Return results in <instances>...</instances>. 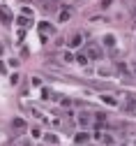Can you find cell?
<instances>
[{
	"instance_id": "obj_1",
	"label": "cell",
	"mask_w": 136,
	"mask_h": 146,
	"mask_svg": "<svg viewBox=\"0 0 136 146\" xmlns=\"http://www.w3.org/2000/svg\"><path fill=\"white\" fill-rule=\"evenodd\" d=\"M83 51L88 53V58H90V60H97V58H102V49H99V44H88Z\"/></svg>"
},
{
	"instance_id": "obj_2",
	"label": "cell",
	"mask_w": 136,
	"mask_h": 146,
	"mask_svg": "<svg viewBox=\"0 0 136 146\" xmlns=\"http://www.w3.org/2000/svg\"><path fill=\"white\" fill-rule=\"evenodd\" d=\"M39 35H42V40H46V35H53V26L49 23V21H39Z\"/></svg>"
},
{
	"instance_id": "obj_3",
	"label": "cell",
	"mask_w": 136,
	"mask_h": 146,
	"mask_svg": "<svg viewBox=\"0 0 136 146\" xmlns=\"http://www.w3.org/2000/svg\"><path fill=\"white\" fill-rule=\"evenodd\" d=\"M0 21H3L5 26H12V12L7 7H3V5H0Z\"/></svg>"
},
{
	"instance_id": "obj_4",
	"label": "cell",
	"mask_w": 136,
	"mask_h": 146,
	"mask_svg": "<svg viewBox=\"0 0 136 146\" xmlns=\"http://www.w3.org/2000/svg\"><path fill=\"white\" fill-rule=\"evenodd\" d=\"M79 123H81L83 127H88V125L92 123V114H85V111H83V114H79Z\"/></svg>"
},
{
	"instance_id": "obj_5",
	"label": "cell",
	"mask_w": 136,
	"mask_h": 146,
	"mask_svg": "<svg viewBox=\"0 0 136 146\" xmlns=\"http://www.w3.org/2000/svg\"><path fill=\"white\" fill-rule=\"evenodd\" d=\"M16 23L26 28V26H30V23H32V16H26V14H21V16H18V19H16Z\"/></svg>"
},
{
	"instance_id": "obj_6",
	"label": "cell",
	"mask_w": 136,
	"mask_h": 146,
	"mask_svg": "<svg viewBox=\"0 0 136 146\" xmlns=\"http://www.w3.org/2000/svg\"><path fill=\"white\" fill-rule=\"evenodd\" d=\"M12 127H14V130H26L28 125H26L23 118H14V121H12Z\"/></svg>"
},
{
	"instance_id": "obj_7",
	"label": "cell",
	"mask_w": 136,
	"mask_h": 146,
	"mask_svg": "<svg viewBox=\"0 0 136 146\" xmlns=\"http://www.w3.org/2000/svg\"><path fill=\"white\" fill-rule=\"evenodd\" d=\"M76 63H81V65H88V63H90L88 53H85V51H79V53H76Z\"/></svg>"
},
{
	"instance_id": "obj_8",
	"label": "cell",
	"mask_w": 136,
	"mask_h": 146,
	"mask_svg": "<svg viewBox=\"0 0 136 146\" xmlns=\"http://www.w3.org/2000/svg\"><path fill=\"white\" fill-rule=\"evenodd\" d=\"M88 139H90V135H88V132H79V135L74 137V141H76V144H85Z\"/></svg>"
},
{
	"instance_id": "obj_9",
	"label": "cell",
	"mask_w": 136,
	"mask_h": 146,
	"mask_svg": "<svg viewBox=\"0 0 136 146\" xmlns=\"http://www.w3.org/2000/svg\"><path fill=\"white\" fill-rule=\"evenodd\" d=\"M102 100H104L106 104H111V107H118V100H115L113 95H102Z\"/></svg>"
},
{
	"instance_id": "obj_10",
	"label": "cell",
	"mask_w": 136,
	"mask_h": 146,
	"mask_svg": "<svg viewBox=\"0 0 136 146\" xmlns=\"http://www.w3.org/2000/svg\"><path fill=\"white\" fill-rule=\"evenodd\" d=\"M104 44H106L108 49H113V46H115V37H113V35H106V37H104Z\"/></svg>"
},
{
	"instance_id": "obj_11",
	"label": "cell",
	"mask_w": 136,
	"mask_h": 146,
	"mask_svg": "<svg viewBox=\"0 0 136 146\" xmlns=\"http://www.w3.org/2000/svg\"><path fill=\"white\" fill-rule=\"evenodd\" d=\"M125 109H129V111H136V100H134V98H129V100L125 102Z\"/></svg>"
},
{
	"instance_id": "obj_12",
	"label": "cell",
	"mask_w": 136,
	"mask_h": 146,
	"mask_svg": "<svg viewBox=\"0 0 136 146\" xmlns=\"http://www.w3.org/2000/svg\"><path fill=\"white\" fill-rule=\"evenodd\" d=\"M81 42H83V37H81V35H74V37H72V42H69V46H81Z\"/></svg>"
},
{
	"instance_id": "obj_13",
	"label": "cell",
	"mask_w": 136,
	"mask_h": 146,
	"mask_svg": "<svg viewBox=\"0 0 136 146\" xmlns=\"http://www.w3.org/2000/svg\"><path fill=\"white\" fill-rule=\"evenodd\" d=\"M72 19V9H62L60 12V21H69Z\"/></svg>"
},
{
	"instance_id": "obj_14",
	"label": "cell",
	"mask_w": 136,
	"mask_h": 146,
	"mask_svg": "<svg viewBox=\"0 0 136 146\" xmlns=\"http://www.w3.org/2000/svg\"><path fill=\"white\" fill-rule=\"evenodd\" d=\"M102 123H106V116L104 114H95V125H102Z\"/></svg>"
},
{
	"instance_id": "obj_15",
	"label": "cell",
	"mask_w": 136,
	"mask_h": 146,
	"mask_svg": "<svg viewBox=\"0 0 136 146\" xmlns=\"http://www.w3.org/2000/svg\"><path fill=\"white\" fill-rule=\"evenodd\" d=\"M44 139H46V141H49V144H58V137H55V135H46V137H44Z\"/></svg>"
},
{
	"instance_id": "obj_16",
	"label": "cell",
	"mask_w": 136,
	"mask_h": 146,
	"mask_svg": "<svg viewBox=\"0 0 136 146\" xmlns=\"http://www.w3.org/2000/svg\"><path fill=\"white\" fill-rule=\"evenodd\" d=\"M99 139H102V141H104V144H113V139H111V137H108V135H99Z\"/></svg>"
},
{
	"instance_id": "obj_17",
	"label": "cell",
	"mask_w": 136,
	"mask_h": 146,
	"mask_svg": "<svg viewBox=\"0 0 136 146\" xmlns=\"http://www.w3.org/2000/svg\"><path fill=\"white\" fill-rule=\"evenodd\" d=\"M21 14H26V16H32V9H30V7H23V9H21Z\"/></svg>"
},
{
	"instance_id": "obj_18",
	"label": "cell",
	"mask_w": 136,
	"mask_h": 146,
	"mask_svg": "<svg viewBox=\"0 0 136 146\" xmlns=\"http://www.w3.org/2000/svg\"><path fill=\"white\" fill-rule=\"evenodd\" d=\"M108 5H111V0H102V7H104V9H106Z\"/></svg>"
},
{
	"instance_id": "obj_19",
	"label": "cell",
	"mask_w": 136,
	"mask_h": 146,
	"mask_svg": "<svg viewBox=\"0 0 136 146\" xmlns=\"http://www.w3.org/2000/svg\"><path fill=\"white\" fill-rule=\"evenodd\" d=\"M131 19H134V23H136V7L131 9Z\"/></svg>"
},
{
	"instance_id": "obj_20",
	"label": "cell",
	"mask_w": 136,
	"mask_h": 146,
	"mask_svg": "<svg viewBox=\"0 0 136 146\" xmlns=\"http://www.w3.org/2000/svg\"><path fill=\"white\" fill-rule=\"evenodd\" d=\"M23 146H30V141H28V144H23Z\"/></svg>"
},
{
	"instance_id": "obj_21",
	"label": "cell",
	"mask_w": 136,
	"mask_h": 146,
	"mask_svg": "<svg viewBox=\"0 0 136 146\" xmlns=\"http://www.w3.org/2000/svg\"><path fill=\"white\" fill-rule=\"evenodd\" d=\"M134 72H136V67H134Z\"/></svg>"
},
{
	"instance_id": "obj_22",
	"label": "cell",
	"mask_w": 136,
	"mask_h": 146,
	"mask_svg": "<svg viewBox=\"0 0 136 146\" xmlns=\"http://www.w3.org/2000/svg\"><path fill=\"white\" fill-rule=\"evenodd\" d=\"M134 114H136V111H134Z\"/></svg>"
}]
</instances>
